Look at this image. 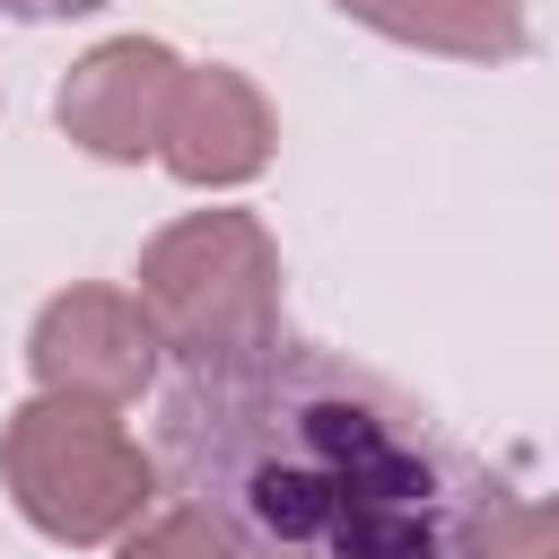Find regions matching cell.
Returning <instances> with one entry per match:
<instances>
[{"mask_svg":"<svg viewBox=\"0 0 559 559\" xmlns=\"http://www.w3.org/2000/svg\"><path fill=\"white\" fill-rule=\"evenodd\" d=\"M157 157H166L175 183H201V192L253 183V175L271 166V105L253 96V79H236V70H218V61H210V70H183Z\"/></svg>","mask_w":559,"mask_h":559,"instance_id":"6","label":"cell"},{"mask_svg":"<svg viewBox=\"0 0 559 559\" xmlns=\"http://www.w3.org/2000/svg\"><path fill=\"white\" fill-rule=\"evenodd\" d=\"M157 463L253 559H454L489 498L411 393L297 341L183 367L157 402Z\"/></svg>","mask_w":559,"mask_h":559,"instance_id":"1","label":"cell"},{"mask_svg":"<svg viewBox=\"0 0 559 559\" xmlns=\"http://www.w3.org/2000/svg\"><path fill=\"white\" fill-rule=\"evenodd\" d=\"M157 323L140 297L122 288H61L44 314H35V341H26V367L44 393H70V402H131L157 367Z\"/></svg>","mask_w":559,"mask_h":559,"instance_id":"4","label":"cell"},{"mask_svg":"<svg viewBox=\"0 0 559 559\" xmlns=\"http://www.w3.org/2000/svg\"><path fill=\"white\" fill-rule=\"evenodd\" d=\"M341 17L419 44V52H454V61H515L524 52V9L515 0H332Z\"/></svg>","mask_w":559,"mask_h":559,"instance_id":"7","label":"cell"},{"mask_svg":"<svg viewBox=\"0 0 559 559\" xmlns=\"http://www.w3.org/2000/svg\"><path fill=\"white\" fill-rule=\"evenodd\" d=\"M140 306L183 367L253 358L280 341V253L245 210H192L140 253Z\"/></svg>","mask_w":559,"mask_h":559,"instance_id":"2","label":"cell"},{"mask_svg":"<svg viewBox=\"0 0 559 559\" xmlns=\"http://www.w3.org/2000/svg\"><path fill=\"white\" fill-rule=\"evenodd\" d=\"M454 559H559V498H480L454 533Z\"/></svg>","mask_w":559,"mask_h":559,"instance_id":"8","label":"cell"},{"mask_svg":"<svg viewBox=\"0 0 559 559\" xmlns=\"http://www.w3.org/2000/svg\"><path fill=\"white\" fill-rule=\"evenodd\" d=\"M9 17H87V9H105V0H0Z\"/></svg>","mask_w":559,"mask_h":559,"instance_id":"10","label":"cell"},{"mask_svg":"<svg viewBox=\"0 0 559 559\" xmlns=\"http://www.w3.org/2000/svg\"><path fill=\"white\" fill-rule=\"evenodd\" d=\"M175 87H183V61H175L166 44H148V35H122V44H96V52L61 79L52 114H61V131H70L79 148L131 166V157H157L166 114H175Z\"/></svg>","mask_w":559,"mask_h":559,"instance_id":"5","label":"cell"},{"mask_svg":"<svg viewBox=\"0 0 559 559\" xmlns=\"http://www.w3.org/2000/svg\"><path fill=\"white\" fill-rule=\"evenodd\" d=\"M0 472H9L17 515L44 542H70V550L79 542H114L157 498V463L122 437V419L105 402H70V393H44V402L9 411Z\"/></svg>","mask_w":559,"mask_h":559,"instance_id":"3","label":"cell"},{"mask_svg":"<svg viewBox=\"0 0 559 559\" xmlns=\"http://www.w3.org/2000/svg\"><path fill=\"white\" fill-rule=\"evenodd\" d=\"M114 559H236V542H227L218 515H201V507H166V515H140V524L122 533Z\"/></svg>","mask_w":559,"mask_h":559,"instance_id":"9","label":"cell"}]
</instances>
